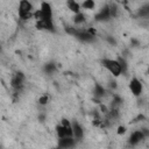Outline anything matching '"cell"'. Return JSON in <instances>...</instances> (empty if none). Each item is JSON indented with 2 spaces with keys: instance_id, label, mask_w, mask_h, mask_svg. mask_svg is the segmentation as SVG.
<instances>
[{
  "instance_id": "6da1fadb",
  "label": "cell",
  "mask_w": 149,
  "mask_h": 149,
  "mask_svg": "<svg viewBox=\"0 0 149 149\" xmlns=\"http://www.w3.org/2000/svg\"><path fill=\"white\" fill-rule=\"evenodd\" d=\"M33 16L37 21H41V20H52V8H51V5L49 2H45V1L42 2L40 9L36 10L35 13H33Z\"/></svg>"
},
{
  "instance_id": "7a4b0ae2",
  "label": "cell",
  "mask_w": 149,
  "mask_h": 149,
  "mask_svg": "<svg viewBox=\"0 0 149 149\" xmlns=\"http://www.w3.org/2000/svg\"><path fill=\"white\" fill-rule=\"evenodd\" d=\"M102 66L113 76V77H119L120 74H122L121 72V68L118 63L116 59H109V58H104L101 61Z\"/></svg>"
},
{
  "instance_id": "3957f363",
  "label": "cell",
  "mask_w": 149,
  "mask_h": 149,
  "mask_svg": "<svg viewBox=\"0 0 149 149\" xmlns=\"http://www.w3.org/2000/svg\"><path fill=\"white\" fill-rule=\"evenodd\" d=\"M33 5L28 0H22L19 2V16L22 20H29L33 16Z\"/></svg>"
},
{
  "instance_id": "277c9868",
  "label": "cell",
  "mask_w": 149,
  "mask_h": 149,
  "mask_svg": "<svg viewBox=\"0 0 149 149\" xmlns=\"http://www.w3.org/2000/svg\"><path fill=\"white\" fill-rule=\"evenodd\" d=\"M129 90L133 93V95L140 97L142 94V92H143V84L141 83L140 79H137V78L134 77L129 81Z\"/></svg>"
},
{
  "instance_id": "5b68a950",
  "label": "cell",
  "mask_w": 149,
  "mask_h": 149,
  "mask_svg": "<svg viewBox=\"0 0 149 149\" xmlns=\"http://www.w3.org/2000/svg\"><path fill=\"white\" fill-rule=\"evenodd\" d=\"M71 128H72V137L76 141H80L84 137V129L83 127L79 125V122H77L76 120H73L71 122Z\"/></svg>"
},
{
  "instance_id": "8992f818",
  "label": "cell",
  "mask_w": 149,
  "mask_h": 149,
  "mask_svg": "<svg viewBox=\"0 0 149 149\" xmlns=\"http://www.w3.org/2000/svg\"><path fill=\"white\" fill-rule=\"evenodd\" d=\"M144 139H146V136H144V134L142 133V130H135V132H133V133L130 134V136H129V139H128V142H129L130 146H137V144H140Z\"/></svg>"
},
{
  "instance_id": "52a82bcc",
  "label": "cell",
  "mask_w": 149,
  "mask_h": 149,
  "mask_svg": "<svg viewBox=\"0 0 149 149\" xmlns=\"http://www.w3.org/2000/svg\"><path fill=\"white\" fill-rule=\"evenodd\" d=\"M74 144H76V140L72 136L58 139V147H59V149H71V148L74 147Z\"/></svg>"
},
{
  "instance_id": "ba28073f",
  "label": "cell",
  "mask_w": 149,
  "mask_h": 149,
  "mask_svg": "<svg viewBox=\"0 0 149 149\" xmlns=\"http://www.w3.org/2000/svg\"><path fill=\"white\" fill-rule=\"evenodd\" d=\"M23 81H24V74L22 72H17L14 74L12 79V86L16 90H20L23 86Z\"/></svg>"
},
{
  "instance_id": "9c48e42d",
  "label": "cell",
  "mask_w": 149,
  "mask_h": 149,
  "mask_svg": "<svg viewBox=\"0 0 149 149\" xmlns=\"http://www.w3.org/2000/svg\"><path fill=\"white\" fill-rule=\"evenodd\" d=\"M36 27H37L38 29L54 31V23H52V20H41V21H37V22H36Z\"/></svg>"
},
{
  "instance_id": "30bf717a",
  "label": "cell",
  "mask_w": 149,
  "mask_h": 149,
  "mask_svg": "<svg viewBox=\"0 0 149 149\" xmlns=\"http://www.w3.org/2000/svg\"><path fill=\"white\" fill-rule=\"evenodd\" d=\"M95 19L98 21H107L111 19V13H109V8L108 6H105L104 8H101L99 10V13L95 15Z\"/></svg>"
},
{
  "instance_id": "8fae6325",
  "label": "cell",
  "mask_w": 149,
  "mask_h": 149,
  "mask_svg": "<svg viewBox=\"0 0 149 149\" xmlns=\"http://www.w3.org/2000/svg\"><path fill=\"white\" fill-rule=\"evenodd\" d=\"M66 6H68V8H69L71 12H73L74 14L80 13V5H79L77 1H74V0H69V1L66 2Z\"/></svg>"
},
{
  "instance_id": "7c38bea8",
  "label": "cell",
  "mask_w": 149,
  "mask_h": 149,
  "mask_svg": "<svg viewBox=\"0 0 149 149\" xmlns=\"http://www.w3.org/2000/svg\"><path fill=\"white\" fill-rule=\"evenodd\" d=\"M105 93H106V91H105V88H104L100 84H95V85H94L93 95H94L95 98H101V97L105 95Z\"/></svg>"
},
{
  "instance_id": "4fadbf2b",
  "label": "cell",
  "mask_w": 149,
  "mask_h": 149,
  "mask_svg": "<svg viewBox=\"0 0 149 149\" xmlns=\"http://www.w3.org/2000/svg\"><path fill=\"white\" fill-rule=\"evenodd\" d=\"M85 20H86V16H85L81 12L74 14V16H73V22H74L76 24H81V23L85 22Z\"/></svg>"
},
{
  "instance_id": "5bb4252c",
  "label": "cell",
  "mask_w": 149,
  "mask_h": 149,
  "mask_svg": "<svg viewBox=\"0 0 149 149\" xmlns=\"http://www.w3.org/2000/svg\"><path fill=\"white\" fill-rule=\"evenodd\" d=\"M81 7L84 9H94L95 7V2L93 0H85L83 3H81Z\"/></svg>"
},
{
  "instance_id": "9a60e30c",
  "label": "cell",
  "mask_w": 149,
  "mask_h": 149,
  "mask_svg": "<svg viewBox=\"0 0 149 149\" xmlns=\"http://www.w3.org/2000/svg\"><path fill=\"white\" fill-rule=\"evenodd\" d=\"M116 61H118V63H119V65L121 68V72L126 73L127 72V62H126V59L123 57H119Z\"/></svg>"
},
{
  "instance_id": "2e32d148",
  "label": "cell",
  "mask_w": 149,
  "mask_h": 149,
  "mask_svg": "<svg viewBox=\"0 0 149 149\" xmlns=\"http://www.w3.org/2000/svg\"><path fill=\"white\" fill-rule=\"evenodd\" d=\"M44 71L48 73V74H51L56 71V65L54 63H48L44 65Z\"/></svg>"
},
{
  "instance_id": "e0dca14e",
  "label": "cell",
  "mask_w": 149,
  "mask_h": 149,
  "mask_svg": "<svg viewBox=\"0 0 149 149\" xmlns=\"http://www.w3.org/2000/svg\"><path fill=\"white\" fill-rule=\"evenodd\" d=\"M48 102H49V97H48L47 94L40 97V99H38V104H40V105H47Z\"/></svg>"
},
{
  "instance_id": "ac0fdd59",
  "label": "cell",
  "mask_w": 149,
  "mask_h": 149,
  "mask_svg": "<svg viewBox=\"0 0 149 149\" xmlns=\"http://www.w3.org/2000/svg\"><path fill=\"white\" fill-rule=\"evenodd\" d=\"M126 130H127V129H126V127H125V126H119V127H118V134H119V135L125 134V133H126Z\"/></svg>"
}]
</instances>
